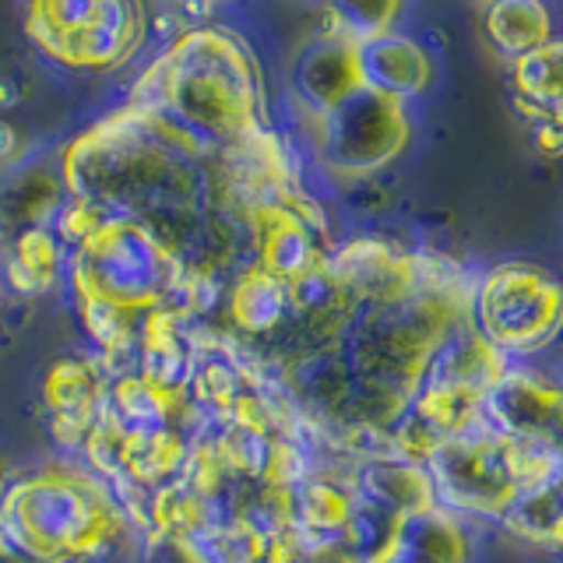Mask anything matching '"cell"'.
Masks as SVG:
<instances>
[{"label": "cell", "mask_w": 563, "mask_h": 563, "mask_svg": "<svg viewBox=\"0 0 563 563\" xmlns=\"http://www.w3.org/2000/svg\"><path fill=\"white\" fill-rule=\"evenodd\" d=\"M486 35L504 57L518 60L550 43V14L542 0H486Z\"/></svg>", "instance_id": "52a82bcc"}, {"label": "cell", "mask_w": 563, "mask_h": 563, "mask_svg": "<svg viewBox=\"0 0 563 563\" xmlns=\"http://www.w3.org/2000/svg\"><path fill=\"white\" fill-rule=\"evenodd\" d=\"M472 328L507 363H532L563 339V282L536 261H504L475 278Z\"/></svg>", "instance_id": "7a4b0ae2"}, {"label": "cell", "mask_w": 563, "mask_h": 563, "mask_svg": "<svg viewBox=\"0 0 563 563\" xmlns=\"http://www.w3.org/2000/svg\"><path fill=\"white\" fill-rule=\"evenodd\" d=\"M563 465V451L515 437L483 416L468 430L454 433L427 454L437 500L451 515L504 521Z\"/></svg>", "instance_id": "6da1fadb"}, {"label": "cell", "mask_w": 563, "mask_h": 563, "mask_svg": "<svg viewBox=\"0 0 563 563\" xmlns=\"http://www.w3.org/2000/svg\"><path fill=\"white\" fill-rule=\"evenodd\" d=\"M29 32L49 60L110 70L137 53L148 32L145 0H32Z\"/></svg>", "instance_id": "3957f363"}, {"label": "cell", "mask_w": 563, "mask_h": 563, "mask_svg": "<svg viewBox=\"0 0 563 563\" xmlns=\"http://www.w3.org/2000/svg\"><path fill=\"white\" fill-rule=\"evenodd\" d=\"M356 70L366 88L398 102L416 96L430 78V64L422 49L405 35H395V29L356 40Z\"/></svg>", "instance_id": "8992f818"}, {"label": "cell", "mask_w": 563, "mask_h": 563, "mask_svg": "<svg viewBox=\"0 0 563 563\" xmlns=\"http://www.w3.org/2000/svg\"><path fill=\"white\" fill-rule=\"evenodd\" d=\"M409 137L401 102L360 85L321 113V148L331 166L345 173H366L395 158Z\"/></svg>", "instance_id": "277c9868"}, {"label": "cell", "mask_w": 563, "mask_h": 563, "mask_svg": "<svg viewBox=\"0 0 563 563\" xmlns=\"http://www.w3.org/2000/svg\"><path fill=\"white\" fill-rule=\"evenodd\" d=\"M518 110L536 123V141L563 152V40L542 43L515 60Z\"/></svg>", "instance_id": "5b68a950"}]
</instances>
